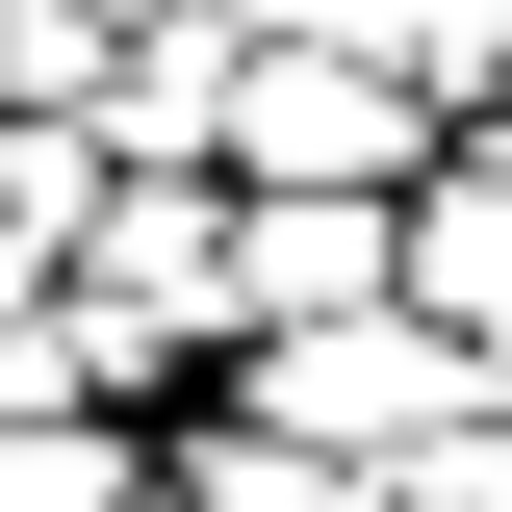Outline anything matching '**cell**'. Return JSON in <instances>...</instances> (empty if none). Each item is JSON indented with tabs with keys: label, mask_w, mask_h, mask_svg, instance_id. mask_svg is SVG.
I'll return each instance as SVG.
<instances>
[{
	"label": "cell",
	"mask_w": 512,
	"mask_h": 512,
	"mask_svg": "<svg viewBox=\"0 0 512 512\" xmlns=\"http://www.w3.org/2000/svg\"><path fill=\"white\" fill-rule=\"evenodd\" d=\"M384 308L512 384V128H436V180L384 205Z\"/></svg>",
	"instance_id": "3"
},
{
	"label": "cell",
	"mask_w": 512,
	"mask_h": 512,
	"mask_svg": "<svg viewBox=\"0 0 512 512\" xmlns=\"http://www.w3.org/2000/svg\"><path fill=\"white\" fill-rule=\"evenodd\" d=\"M205 410H231V436H282V461H333V487H384V461H436L461 410H512V384H487V359H436L410 308H333V333L205 359Z\"/></svg>",
	"instance_id": "1"
},
{
	"label": "cell",
	"mask_w": 512,
	"mask_h": 512,
	"mask_svg": "<svg viewBox=\"0 0 512 512\" xmlns=\"http://www.w3.org/2000/svg\"><path fill=\"white\" fill-rule=\"evenodd\" d=\"M231 52H359V0H205Z\"/></svg>",
	"instance_id": "8"
},
{
	"label": "cell",
	"mask_w": 512,
	"mask_h": 512,
	"mask_svg": "<svg viewBox=\"0 0 512 512\" xmlns=\"http://www.w3.org/2000/svg\"><path fill=\"white\" fill-rule=\"evenodd\" d=\"M231 26H205V0H180V26H128V52H103V180H205V154H231Z\"/></svg>",
	"instance_id": "4"
},
{
	"label": "cell",
	"mask_w": 512,
	"mask_h": 512,
	"mask_svg": "<svg viewBox=\"0 0 512 512\" xmlns=\"http://www.w3.org/2000/svg\"><path fill=\"white\" fill-rule=\"evenodd\" d=\"M205 180H231V205H410V180H436V128L384 103L359 52H256V77H231V154H205Z\"/></svg>",
	"instance_id": "2"
},
{
	"label": "cell",
	"mask_w": 512,
	"mask_h": 512,
	"mask_svg": "<svg viewBox=\"0 0 512 512\" xmlns=\"http://www.w3.org/2000/svg\"><path fill=\"white\" fill-rule=\"evenodd\" d=\"M52 410H77V333H52V308H0V436H52Z\"/></svg>",
	"instance_id": "7"
},
{
	"label": "cell",
	"mask_w": 512,
	"mask_h": 512,
	"mask_svg": "<svg viewBox=\"0 0 512 512\" xmlns=\"http://www.w3.org/2000/svg\"><path fill=\"white\" fill-rule=\"evenodd\" d=\"M77 26H103V52H128V26H180V0H77Z\"/></svg>",
	"instance_id": "9"
},
{
	"label": "cell",
	"mask_w": 512,
	"mask_h": 512,
	"mask_svg": "<svg viewBox=\"0 0 512 512\" xmlns=\"http://www.w3.org/2000/svg\"><path fill=\"white\" fill-rule=\"evenodd\" d=\"M154 487V436H103V410H52V436H0V512H128Z\"/></svg>",
	"instance_id": "6"
},
{
	"label": "cell",
	"mask_w": 512,
	"mask_h": 512,
	"mask_svg": "<svg viewBox=\"0 0 512 512\" xmlns=\"http://www.w3.org/2000/svg\"><path fill=\"white\" fill-rule=\"evenodd\" d=\"M77 231H103V154H77V128H0V308H52Z\"/></svg>",
	"instance_id": "5"
}]
</instances>
